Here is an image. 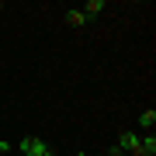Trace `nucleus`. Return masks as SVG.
Returning <instances> with one entry per match:
<instances>
[{
    "mask_svg": "<svg viewBox=\"0 0 156 156\" xmlns=\"http://www.w3.org/2000/svg\"><path fill=\"white\" fill-rule=\"evenodd\" d=\"M97 156H108V153H97Z\"/></svg>",
    "mask_w": 156,
    "mask_h": 156,
    "instance_id": "nucleus-7",
    "label": "nucleus"
},
{
    "mask_svg": "<svg viewBox=\"0 0 156 156\" xmlns=\"http://www.w3.org/2000/svg\"><path fill=\"white\" fill-rule=\"evenodd\" d=\"M0 14H4V0H0Z\"/></svg>",
    "mask_w": 156,
    "mask_h": 156,
    "instance_id": "nucleus-6",
    "label": "nucleus"
},
{
    "mask_svg": "<svg viewBox=\"0 0 156 156\" xmlns=\"http://www.w3.org/2000/svg\"><path fill=\"white\" fill-rule=\"evenodd\" d=\"M153 125H156V111L146 108V111L139 115V128H142V132H153Z\"/></svg>",
    "mask_w": 156,
    "mask_h": 156,
    "instance_id": "nucleus-5",
    "label": "nucleus"
},
{
    "mask_svg": "<svg viewBox=\"0 0 156 156\" xmlns=\"http://www.w3.org/2000/svg\"><path fill=\"white\" fill-rule=\"evenodd\" d=\"M76 156H87V153H76Z\"/></svg>",
    "mask_w": 156,
    "mask_h": 156,
    "instance_id": "nucleus-8",
    "label": "nucleus"
},
{
    "mask_svg": "<svg viewBox=\"0 0 156 156\" xmlns=\"http://www.w3.org/2000/svg\"><path fill=\"white\" fill-rule=\"evenodd\" d=\"M17 149H21V156H52V149L42 139H35V135H24V139L17 142Z\"/></svg>",
    "mask_w": 156,
    "mask_h": 156,
    "instance_id": "nucleus-1",
    "label": "nucleus"
},
{
    "mask_svg": "<svg viewBox=\"0 0 156 156\" xmlns=\"http://www.w3.org/2000/svg\"><path fill=\"white\" fill-rule=\"evenodd\" d=\"M104 7H108V0H87V4L80 7V11L87 14V21H94V17H97L101 11H104Z\"/></svg>",
    "mask_w": 156,
    "mask_h": 156,
    "instance_id": "nucleus-3",
    "label": "nucleus"
},
{
    "mask_svg": "<svg viewBox=\"0 0 156 156\" xmlns=\"http://www.w3.org/2000/svg\"><path fill=\"white\" fill-rule=\"evenodd\" d=\"M66 24H69V28H83V24H87V14L80 11V7H73V11H66Z\"/></svg>",
    "mask_w": 156,
    "mask_h": 156,
    "instance_id": "nucleus-4",
    "label": "nucleus"
},
{
    "mask_svg": "<svg viewBox=\"0 0 156 156\" xmlns=\"http://www.w3.org/2000/svg\"><path fill=\"white\" fill-rule=\"evenodd\" d=\"M118 149L135 153V149H139V132H122V135H118Z\"/></svg>",
    "mask_w": 156,
    "mask_h": 156,
    "instance_id": "nucleus-2",
    "label": "nucleus"
}]
</instances>
